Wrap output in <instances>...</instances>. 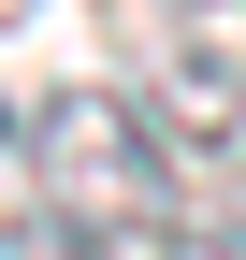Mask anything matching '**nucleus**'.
Here are the masks:
<instances>
[{"instance_id":"nucleus-3","label":"nucleus","mask_w":246,"mask_h":260,"mask_svg":"<svg viewBox=\"0 0 246 260\" xmlns=\"http://www.w3.org/2000/svg\"><path fill=\"white\" fill-rule=\"evenodd\" d=\"M160 260H246V217H189V203H174L160 217Z\"/></svg>"},{"instance_id":"nucleus-4","label":"nucleus","mask_w":246,"mask_h":260,"mask_svg":"<svg viewBox=\"0 0 246 260\" xmlns=\"http://www.w3.org/2000/svg\"><path fill=\"white\" fill-rule=\"evenodd\" d=\"M29 15H44V0H0V29H29Z\"/></svg>"},{"instance_id":"nucleus-2","label":"nucleus","mask_w":246,"mask_h":260,"mask_svg":"<svg viewBox=\"0 0 246 260\" xmlns=\"http://www.w3.org/2000/svg\"><path fill=\"white\" fill-rule=\"evenodd\" d=\"M131 232H87V217H58V203H29L15 232H0V260H116Z\"/></svg>"},{"instance_id":"nucleus-1","label":"nucleus","mask_w":246,"mask_h":260,"mask_svg":"<svg viewBox=\"0 0 246 260\" xmlns=\"http://www.w3.org/2000/svg\"><path fill=\"white\" fill-rule=\"evenodd\" d=\"M15 159L44 174L58 217H87V232H160V217L189 203L174 116H145L131 87H44V102L15 116Z\"/></svg>"}]
</instances>
